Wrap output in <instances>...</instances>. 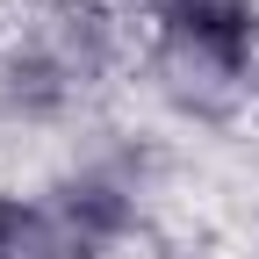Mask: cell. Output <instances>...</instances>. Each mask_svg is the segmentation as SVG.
Segmentation results:
<instances>
[{"label": "cell", "mask_w": 259, "mask_h": 259, "mask_svg": "<svg viewBox=\"0 0 259 259\" xmlns=\"http://www.w3.org/2000/svg\"><path fill=\"white\" fill-rule=\"evenodd\" d=\"M151 72L180 108H231L259 79V8L209 0V8L151 15Z\"/></svg>", "instance_id": "obj_1"}, {"label": "cell", "mask_w": 259, "mask_h": 259, "mask_svg": "<svg viewBox=\"0 0 259 259\" xmlns=\"http://www.w3.org/2000/svg\"><path fill=\"white\" fill-rule=\"evenodd\" d=\"M130 223L137 194L115 173H72L36 194H0V259H108Z\"/></svg>", "instance_id": "obj_2"}, {"label": "cell", "mask_w": 259, "mask_h": 259, "mask_svg": "<svg viewBox=\"0 0 259 259\" xmlns=\"http://www.w3.org/2000/svg\"><path fill=\"white\" fill-rule=\"evenodd\" d=\"M151 15H180V8H209V0H144Z\"/></svg>", "instance_id": "obj_3"}]
</instances>
